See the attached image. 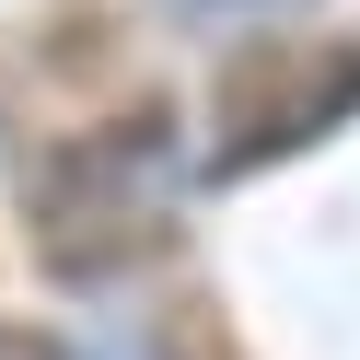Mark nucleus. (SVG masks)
Here are the masks:
<instances>
[{
  "instance_id": "f03ea898",
  "label": "nucleus",
  "mask_w": 360,
  "mask_h": 360,
  "mask_svg": "<svg viewBox=\"0 0 360 360\" xmlns=\"http://www.w3.org/2000/svg\"><path fill=\"white\" fill-rule=\"evenodd\" d=\"M349 105H360V47H244L221 70V174L326 140Z\"/></svg>"
},
{
  "instance_id": "7ed1b4c3",
  "label": "nucleus",
  "mask_w": 360,
  "mask_h": 360,
  "mask_svg": "<svg viewBox=\"0 0 360 360\" xmlns=\"http://www.w3.org/2000/svg\"><path fill=\"white\" fill-rule=\"evenodd\" d=\"M0 360H58L47 337H24V326H0Z\"/></svg>"
},
{
  "instance_id": "f257e3e1",
  "label": "nucleus",
  "mask_w": 360,
  "mask_h": 360,
  "mask_svg": "<svg viewBox=\"0 0 360 360\" xmlns=\"http://www.w3.org/2000/svg\"><path fill=\"white\" fill-rule=\"evenodd\" d=\"M163 210H174V140L163 117H117V128H82L35 163L24 186V221H35V267L58 279H117L128 256L163 244Z\"/></svg>"
},
{
  "instance_id": "20e7f679",
  "label": "nucleus",
  "mask_w": 360,
  "mask_h": 360,
  "mask_svg": "<svg viewBox=\"0 0 360 360\" xmlns=\"http://www.w3.org/2000/svg\"><path fill=\"white\" fill-rule=\"evenodd\" d=\"M186 12H198V24H210V12L233 24V12H279V0H186Z\"/></svg>"
}]
</instances>
